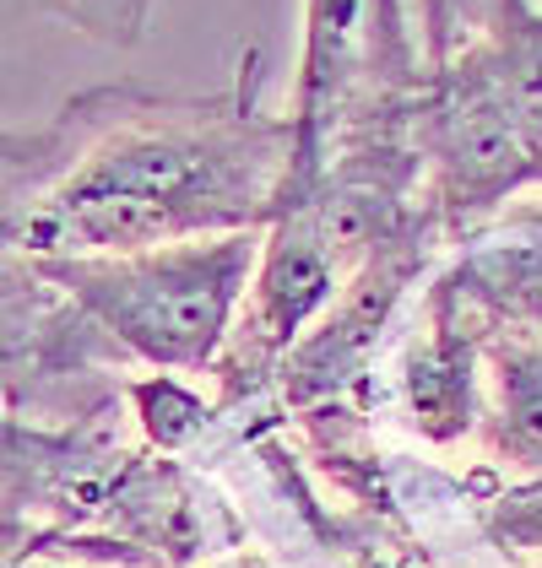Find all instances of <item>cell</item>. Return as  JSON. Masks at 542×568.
I'll use <instances>...</instances> for the list:
<instances>
[{
    "mask_svg": "<svg viewBox=\"0 0 542 568\" xmlns=\"http://www.w3.org/2000/svg\"><path fill=\"white\" fill-rule=\"evenodd\" d=\"M39 438H28V434H17V428H6L0 423V477H11L17 466H28V460H39Z\"/></svg>",
    "mask_w": 542,
    "mask_h": 568,
    "instance_id": "obj_9",
    "label": "cell"
},
{
    "mask_svg": "<svg viewBox=\"0 0 542 568\" xmlns=\"http://www.w3.org/2000/svg\"><path fill=\"white\" fill-rule=\"evenodd\" d=\"M60 152H66V120H54L44 131H0V174L39 190L54 174Z\"/></svg>",
    "mask_w": 542,
    "mask_h": 568,
    "instance_id": "obj_6",
    "label": "cell"
},
{
    "mask_svg": "<svg viewBox=\"0 0 542 568\" xmlns=\"http://www.w3.org/2000/svg\"><path fill=\"white\" fill-rule=\"evenodd\" d=\"M478 0H418V28H423V49H429V65H445L461 33H466V17H472Z\"/></svg>",
    "mask_w": 542,
    "mask_h": 568,
    "instance_id": "obj_8",
    "label": "cell"
},
{
    "mask_svg": "<svg viewBox=\"0 0 542 568\" xmlns=\"http://www.w3.org/2000/svg\"><path fill=\"white\" fill-rule=\"evenodd\" d=\"M66 152L17 217L22 255H131L271 222L299 131L244 88L233 98H147L114 88L66 103Z\"/></svg>",
    "mask_w": 542,
    "mask_h": 568,
    "instance_id": "obj_1",
    "label": "cell"
},
{
    "mask_svg": "<svg viewBox=\"0 0 542 568\" xmlns=\"http://www.w3.org/2000/svg\"><path fill=\"white\" fill-rule=\"evenodd\" d=\"M136 400H141V423L152 428L158 444H180L184 428L195 423V400L174 385V379H152V385H136Z\"/></svg>",
    "mask_w": 542,
    "mask_h": 568,
    "instance_id": "obj_7",
    "label": "cell"
},
{
    "mask_svg": "<svg viewBox=\"0 0 542 568\" xmlns=\"http://www.w3.org/2000/svg\"><path fill=\"white\" fill-rule=\"evenodd\" d=\"M342 250L325 233V222L310 201H288L271 217V239L261 244L255 282H250V314H244V357H277L293 347V336L310 325L331 287H337Z\"/></svg>",
    "mask_w": 542,
    "mask_h": 568,
    "instance_id": "obj_3",
    "label": "cell"
},
{
    "mask_svg": "<svg viewBox=\"0 0 542 568\" xmlns=\"http://www.w3.org/2000/svg\"><path fill=\"white\" fill-rule=\"evenodd\" d=\"M152 6L158 0H44V11H54L60 22H71L77 33L114 49H136L147 39Z\"/></svg>",
    "mask_w": 542,
    "mask_h": 568,
    "instance_id": "obj_5",
    "label": "cell"
},
{
    "mask_svg": "<svg viewBox=\"0 0 542 568\" xmlns=\"http://www.w3.org/2000/svg\"><path fill=\"white\" fill-rule=\"evenodd\" d=\"M499 444L521 460L542 466V347L504 363V406H499Z\"/></svg>",
    "mask_w": 542,
    "mask_h": 568,
    "instance_id": "obj_4",
    "label": "cell"
},
{
    "mask_svg": "<svg viewBox=\"0 0 542 568\" xmlns=\"http://www.w3.org/2000/svg\"><path fill=\"white\" fill-rule=\"evenodd\" d=\"M39 282L103 331L114 347L163 368L201 374L228 342L261 261L255 233L184 239L131 255H28Z\"/></svg>",
    "mask_w": 542,
    "mask_h": 568,
    "instance_id": "obj_2",
    "label": "cell"
}]
</instances>
